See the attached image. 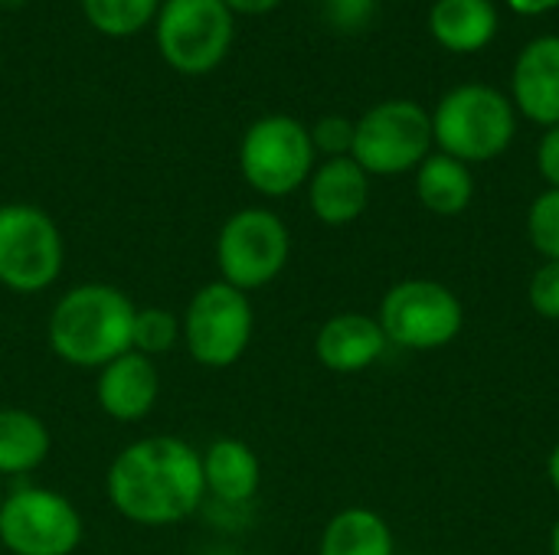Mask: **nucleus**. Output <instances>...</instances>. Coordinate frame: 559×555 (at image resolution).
Wrapping results in <instances>:
<instances>
[{
    "label": "nucleus",
    "instance_id": "obj_24",
    "mask_svg": "<svg viewBox=\"0 0 559 555\" xmlns=\"http://www.w3.org/2000/svg\"><path fill=\"white\" fill-rule=\"evenodd\" d=\"M308 131H311L314 154H324L328 160L331 157H350V147H354V121L350 118H344V114H324Z\"/></svg>",
    "mask_w": 559,
    "mask_h": 555
},
{
    "label": "nucleus",
    "instance_id": "obj_6",
    "mask_svg": "<svg viewBox=\"0 0 559 555\" xmlns=\"http://www.w3.org/2000/svg\"><path fill=\"white\" fill-rule=\"evenodd\" d=\"M183 327V347L193 357V363L206 370H229L239 363L252 343L255 330V311L246 291L210 281L193 291L187 301V311L180 317Z\"/></svg>",
    "mask_w": 559,
    "mask_h": 555
},
{
    "label": "nucleus",
    "instance_id": "obj_9",
    "mask_svg": "<svg viewBox=\"0 0 559 555\" xmlns=\"http://www.w3.org/2000/svg\"><path fill=\"white\" fill-rule=\"evenodd\" d=\"M432 154V114L406 98L373 105L354 121L350 157L373 177H400Z\"/></svg>",
    "mask_w": 559,
    "mask_h": 555
},
{
    "label": "nucleus",
    "instance_id": "obj_18",
    "mask_svg": "<svg viewBox=\"0 0 559 555\" xmlns=\"http://www.w3.org/2000/svg\"><path fill=\"white\" fill-rule=\"evenodd\" d=\"M52 451V435L36 412L3 406L0 409V474L23 478L36 471Z\"/></svg>",
    "mask_w": 559,
    "mask_h": 555
},
{
    "label": "nucleus",
    "instance_id": "obj_3",
    "mask_svg": "<svg viewBox=\"0 0 559 555\" xmlns=\"http://www.w3.org/2000/svg\"><path fill=\"white\" fill-rule=\"evenodd\" d=\"M518 134V114L504 92L468 82L452 88L432 114V141L462 164L501 157Z\"/></svg>",
    "mask_w": 559,
    "mask_h": 555
},
{
    "label": "nucleus",
    "instance_id": "obj_4",
    "mask_svg": "<svg viewBox=\"0 0 559 555\" xmlns=\"http://www.w3.org/2000/svg\"><path fill=\"white\" fill-rule=\"evenodd\" d=\"M66 265L56 219L33 203L0 206V285L13 294H43Z\"/></svg>",
    "mask_w": 559,
    "mask_h": 555
},
{
    "label": "nucleus",
    "instance_id": "obj_11",
    "mask_svg": "<svg viewBox=\"0 0 559 555\" xmlns=\"http://www.w3.org/2000/svg\"><path fill=\"white\" fill-rule=\"evenodd\" d=\"M85 523L79 507L49 487H16L0 504V543L7 555H72Z\"/></svg>",
    "mask_w": 559,
    "mask_h": 555
},
{
    "label": "nucleus",
    "instance_id": "obj_1",
    "mask_svg": "<svg viewBox=\"0 0 559 555\" xmlns=\"http://www.w3.org/2000/svg\"><path fill=\"white\" fill-rule=\"evenodd\" d=\"M105 494L134 527L183 523L206 500L200 451L177 435L138 438L115 455Z\"/></svg>",
    "mask_w": 559,
    "mask_h": 555
},
{
    "label": "nucleus",
    "instance_id": "obj_2",
    "mask_svg": "<svg viewBox=\"0 0 559 555\" xmlns=\"http://www.w3.org/2000/svg\"><path fill=\"white\" fill-rule=\"evenodd\" d=\"M138 304L115 285L85 281L69 288L49 311V350L79 370H102L131 350Z\"/></svg>",
    "mask_w": 559,
    "mask_h": 555
},
{
    "label": "nucleus",
    "instance_id": "obj_23",
    "mask_svg": "<svg viewBox=\"0 0 559 555\" xmlns=\"http://www.w3.org/2000/svg\"><path fill=\"white\" fill-rule=\"evenodd\" d=\"M527 239L544 262H559V190H544L527 209Z\"/></svg>",
    "mask_w": 559,
    "mask_h": 555
},
{
    "label": "nucleus",
    "instance_id": "obj_12",
    "mask_svg": "<svg viewBox=\"0 0 559 555\" xmlns=\"http://www.w3.org/2000/svg\"><path fill=\"white\" fill-rule=\"evenodd\" d=\"M157 399H160V373L154 360L138 350H128L118 360L105 363L95 376L98 409L121 425L147 419Z\"/></svg>",
    "mask_w": 559,
    "mask_h": 555
},
{
    "label": "nucleus",
    "instance_id": "obj_15",
    "mask_svg": "<svg viewBox=\"0 0 559 555\" xmlns=\"http://www.w3.org/2000/svg\"><path fill=\"white\" fill-rule=\"evenodd\" d=\"M511 92L524 118L544 128L559 124V36H537L521 49Z\"/></svg>",
    "mask_w": 559,
    "mask_h": 555
},
{
    "label": "nucleus",
    "instance_id": "obj_22",
    "mask_svg": "<svg viewBox=\"0 0 559 555\" xmlns=\"http://www.w3.org/2000/svg\"><path fill=\"white\" fill-rule=\"evenodd\" d=\"M183 340L180 314L167 307H138L134 314V330H131V350L144 357H164Z\"/></svg>",
    "mask_w": 559,
    "mask_h": 555
},
{
    "label": "nucleus",
    "instance_id": "obj_8",
    "mask_svg": "<svg viewBox=\"0 0 559 555\" xmlns=\"http://www.w3.org/2000/svg\"><path fill=\"white\" fill-rule=\"evenodd\" d=\"M292 258V232L285 219L262 206L233 213L216 236L219 281L239 291H259L272 285Z\"/></svg>",
    "mask_w": 559,
    "mask_h": 555
},
{
    "label": "nucleus",
    "instance_id": "obj_30",
    "mask_svg": "<svg viewBox=\"0 0 559 555\" xmlns=\"http://www.w3.org/2000/svg\"><path fill=\"white\" fill-rule=\"evenodd\" d=\"M547 478H550V487L559 494V442L554 445L550 458H547Z\"/></svg>",
    "mask_w": 559,
    "mask_h": 555
},
{
    "label": "nucleus",
    "instance_id": "obj_26",
    "mask_svg": "<svg viewBox=\"0 0 559 555\" xmlns=\"http://www.w3.org/2000/svg\"><path fill=\"white\" fill-rule=\"evenodd\" d=\"M324 16L337 29H360L373 16V0H324Z\"/></svg>",
    "mask_w": 559,
    "mask_h": 555
},
{
    "label": "nucleus",
    "instance_id": "obj_21",
    "mask_svg": "<svg viewBox=\"0 0 559 555\" xmlns=\"http://www.w3.org/2000/svg\"><path fill=\"white\" fill-rule=\"evenodd\" d=\"M160 10V0H82L85 20L105 36H131Z\"/></svg>",
    "mask_w": 559,
    "mask_h": 555
},
{
    "label": "nucleus",
    "instance_id": "obj_20",
    "mask_svg": "<svg viewBox=\"0 0 559 555\" xmlns=\"http://www.w3.org/2000/svg\"><path fill=\"white\" fill-rule=\"evenodd\" d=\"M416 196L419 203L436 216H459L468 209L475 196V180L468 164L449 157V154H429L416 167Z\"/></svg>",
    "mask_w": 559,
    "mask_h": 555
},
{
    "label": "nucleus",
    "instance_id": "obj_5",
    "mask_svg": "<svg viewBox=\"0 0 559 555\" xmlns=\"http://www.w3.org/2000/svg\"><path fill=\"white\" fill-rule=\"evenodd\" d=\"M242 180L272 200L292 196L314 173L311 131L292 114H265L252 121L239 141Z\"/></svg>",
    "mask_w": 559,
    "mask_h": 555
},
{
    "label": "nucleus",
    "instance_id": "obj_16",
    "mask_svg": "<svg viewBox=\"0 0 559 555\" xmlns=\"http://www.w3.org/2000/svg\"><path fill=\"white\" fill-rule=\"evenodd\" d=\"M203 487L226 507L249 504L262 487V461L242 438H216L200 451Z\"/></svg>",
    "mask_w": 559,
    "mask_h": 555
},
{
    "label": "nucleus",
    "instance_id": "obj_27",
    "mask_svg": "<svg viewBox=\"0 0 559 555\" xmlns=\"http://www.w3.org/2000/svg\"><path fill=\"white\" fill-rule=\"evenodd\" d=\"M537 170L554 190H559V124L547 128V134L537 147Z\"/></svg>",
    "mask_w": 559,
    "mask_h": 555
},
{
    "label": "nucleus",
    "instance_id": "obj_31",
    "mask_svg": "<svg viewBox=\"0 0 559 555\" xmlns=\"http://www.w3.org/2000/svg\"><path fill=\"white\" fill-rule=\"evenodd\" d=\"M550 555H559V517L554 523V533H550Z\"/></svg>",
    "mask_w": 559,
    "mask_h": 555
},
{
    "label": "nucleus",
    "instance_id": "obj_32",
    "mask_svg": "<svg viewBox=\"0 0 559 555\" xmlns=\"http://www.w3.org/2000/svg\"><path fill=\"white\" fill-rule=\"evenodd\" d=\"M0 504H3V494H0Z\"/></svg>",
    "mask_w": 559,
    "mask_h": 555
},
{
    "label": "nucleus",
    "instance_id": "obj_10",
    "mask_svg": "<svg viewBox=\"0 0 559 555\" xmlns=\"http://www.w3.org/2000/svg\"><path fill=\"white\" fill-rule=\"evenodd\" d=\"M236 33V16L223 0H164L154 16V39L164 62L180 75L213 72Z\"/></svg>",
    "mask_w": 559,
    "mask_h": 555
},
{
    "label": "nucleus",
    "instance_id": "obj_25",
    "mask_svg": "<svg viewBox=\"0 0 559 555\" xmlns=\"http://www.w3.org/2000/svg\"><path fill=\"white\" fill-rule=\"evenodd\" d=\"M527 301L531 307L547 317V321H559V262H544L527 288Z\"/></svg>",
    "mask_w": 559,
    "mask_h": 555
},
{
    "label": "nucleus",
    "instance_id": "obj_19",
    "mask_svg": "<svg viewBox=\"0 0 559 555\" xmlns=\"http://www.w3.org/2000/svg\"><path fill=\"white\" fill-rule=\"evenodd\" d=\"M318 555H396V540L377 510L347 507L328 520Z\"/></svg>",
    "mask_w": 559,
    "mask_h": 555
},
{
    "label": "nucleus",
    "instance_id": "obj_17",
    "mask_svg": "<svg viewBox=\"0 0 559 555\" xmlns=\"http://www.w3.org/2000/svg\"><path fill=\"white\" fill-rule=\"evenodd\" d=\"M429 29L449 52H478L498 33V10L491 0H436Z\"/></svg>",
    "mask_w": 559,
    "mask_h": 555
},
{
    "label": "nucleus",
    "instance_id": "obj_29",
    "mask_svg": "<svg viewBox=\"0 0 559 555\" xmlns=\"http://www.w3.org/2000/svg\"><path fill=\"white\" fill-rule=\"evenodd\" d=\"M514 13L521 16H534V13H547V10H557L559 0H508Z\"/></svg>",
    "mask_w": 559,
    "mask_h": 555
},
{
    "label": "nucleus",
    "instance_id": "obj_7",
    "mask_svg": "<svg viewBox=\"0 0 559 555\" xmlns=\"http://www.w3.org/2000/svg\"><path fill=\"white\" fill-rule=\"evenodd\" d=\"M377 324L386 334V343L403 350H442L465 327V307L452 288L432 278H406L396 281L383 301Z\"/></svg>",
    "mask_w": 559,
    "mask_h": 555
},
{
    "label": "nucleus",
    "instance_id": "obj_13",
    "mask_svg": "<svg viewBox=\"0 0 559 555\" xmlns=\"http://www.w3.org/2000/svg\"><path fill=\"white\" fill-rule=\"evenodd\" d=\"M386 334L377 317L360 311L334 314L321 324L314 337V357L324 370L337 376H354L370 370L386 353Z\"/></svg>",
    "mask_w": 559,
    "mask_h": 555
},
{
    "label": "nucleus",
    "instance_id": "obj_14",
    "mask_svg": "<svg viewBox=\"0 0 559 555\" xmlns=\"http://www.w3.org/2000/svg\"><path fill=\"white\" fill-rule=\"evenodd\" d=\"M308 186V206L324 226H350L367 213L370 173L354 157H331L314 167Z\"/></svg>",
    "mask_w": 559,
    "mask_h": 555
},
{
    "label": "nucleus",
    "instance_id": "obj_28",
    "mask_svg": "<svg viewBox=\"0 0 559 555\" xmlns=\"http://www.w3.org/2000/svg\"><path fill=\"white\" fill-rule=\"evenodd\" d=\"M226 3V10L236 16H262V13H269V10H275L282 0H223Z\"/></svg>",
    "mask_w": 559,
    "mask_h": 555
}]
</instances>
